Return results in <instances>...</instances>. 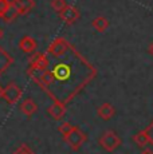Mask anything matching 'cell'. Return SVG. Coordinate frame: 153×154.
<instances>
[{
  "mask_svg": "<svg viewBox=\"0 0 153 154\" xmlns=\"http://www.w3.org/2000/svg\"><path fill=\"white\" fill-rule=\"evenodd\" d=\"M54 82L46 91L52 100L64 105L71 102L90 82L97 76L95 67L81 52L73 48L64 56L59 58L58 63L50 69Z\"/></svg>",
  "mask_w": 153,
  "mask_h": 154,
  "instance_id": "1",
  "label": "cell"
},
{
  "mask_svg": "<svg viewBox=\"0 0 153 154\" xmlns=\"http://www.w3.org/2000/svg\"><path fill=\"white\" fill-rule=\"evenodd\" d=\"M63 140L70 146V149L74 150V152H76V150L81 149L82 145L87 141V135H86V133L81 129V127L73 126L71 131H70L67 135H64Z\"/></svg>",
  "mask_w": 153,
  "mask_h": 154,
  "instance_id": "2",
  "label": "cell"
},
{
  "mask_svg": "<svg viewBox=\"0 0 153 154\" xmlns=\"http://www.w3.org/2000/svg\"><path fill=\"white\" fill-rule=\"evenodd\" d=\"M121 142L122 141H121V138H120V135L117 134L114 130H106V131L102 133L101 137L98 138L99 146L109 153L114 152L117 147H120Z\"/></svg>",
  "mask_w": 153,
  "mask_h": 154,
  "instance_id": "3",
  "label": "cell"
},
{
  "mask_svg": "<svg viewBox=\"0 0 153 154\" xmlns=\"http://www.w3.org/2000/svg\"><path fill=\"white\" fill-rule=\"evenodd\" d=\"M71 48H73V46L64 38L58 36L50 43L48 48H47V55L52 56L55 59H59L62 56L66 55Z\"/></svg>",
  "mask_w": 153,
  "mask_h": 154,
  "instance_id": "4",
  "label": "cell"
},
{
  "mask_svg": "<svg viewBox=\"0 0 153 154\" xmlns=\"http://www.w3.org/2000/svg\"><path fill=\"white\" fill-rule=\"evenodd\" d=\"M50 60L46 52H36L28 56V70L32 71H45L48 69Z\"/></svg>",
  "mask_w": 153,
  "mask_h": 154,
  "instance_id": "5",
  "label": "cell"
},
{
  "mask_svg": "<svg viewBox=\"0 0 153 154\" xmlns=\"http://www.w3.org/2000/svg\"><path fill=\"white\" fill-rule=\"evenodd\" d=\"M23 95V90L15 82H10L5 87H3V99L8 105H16Z\"/></svg>",
  "mask_w": 153,
  "mask_h": 154,
  "instance_id": "6",
  "label": "cell"
},
{
  "mask_svg": "<svg viewBox=\"0 0 153 154\" xmlns=\"http://www.w3.org/2000/svg\"><path fill=\"white\" fill-rule=\"evenodd\" d=\"M59 17H61L62 22L66 23L67 26H71L79 20L81 12H79V10L75 7V5L67 4L66 7H64V10L62 11V12H59Z\"/></svg>",
  "mask_w": 153,
  "mask_h": 154,
  "instance_id": "7",
  "label": "cell"
},
{
  "mask_svg": "<svg viewBox=\"0 0 153 154\" xmlns=\"http://www.w3.org/2000/svg\"><path fill=\"white\" fill-rule=\"evenodd\" d=\"M17 47H19V50H22L24 54H34L38 48V42L32 36H30V35H24V36L19 40Z\"/></svg>",
  "mask_w": 153,
  "mask_h": 154,
  "instance_id": "8",
  "label": "cell"
},
{
  "mask_svg": "<svg viewBox=\"0 0 153 154\" xmlns=\"http://www.w3.org/2000/svg\"><path fill=\"white\" fill-rule=\"evenodd\" d=\"M48 114L55 121H61L66 114V105L62 102H58V100H52V103L48 107Z\"/></svg>",
  "mask_w": 153,
  "mask_h": 154,
  "instance_id": "9",
  "label": "cell"
},
{
  "mask_svg": "<svg viewBox=\"0 0 153 154\" xmlns=\"http://www.w3.org/2000/svg\"><path fill=\"white\" fill-rule=\"evenodd\" d=\"M12 5L19 15H27L35 8V0H14Z\"/></svg>",
  "mask_w": 153,
  "mask_h": 154,
  "instance_id": "10",
  "label": "cell"
},
{
  "mask_svg": "<svg viewBox=\"0 0 153 154\" xmlns=\"http://www.w3.org/2000/svg\"><path fill=\"white\" fill-rule=\"evenodd\" d=\"M97 115H98L101 119L104 121H109L116 115V107H114L111 103L105 102L97 109Z\"/></svg>",
  "mask_w": 153,
  "mask_h": 154,
  "instance_id": "11",
  "label": "cell"
},
{
  "mask_svg": "<svg viewBox=\"0 0 153 154\" xmlns=\"http://www.w3.org/2000/svg\"><path fill=\"white\" fill-rule=\"evenodd\" d=\"M14 63V56L8 51H5L3 47H0V75L4 74Z\"/></svg>",
  "mask_w": 153,
  "mask_h": 154,
  "instance_id": "12",
  "label": "cell"
},
{
  "mask_svg": "<svg viewBox=\"0 0 153 154\" xmlns=\"http://www.w3.org/2000/svg\"><path fill=\"white\" fill-rule=\"evenodd\" d=\"M20 111L26 115V117L31 118L34 114H36L38 111V105L32 98H26L20 103Z\"/></svg>",
  "mask_w": 153,
  "mask_h": 154,
  "instance_id": "13",
  "label": "cell"
},
{
  "mask_svg": "<svg viewBox=\"0 0 153 154\" xmlns=\"http://www.w3.org/2000/svg\"><path fill=\"white\" fill-rule=\"evenodd\" d=\"M109 24H110V23H109V20L105 16H97L92 22L93 28L98 32H105L109 28Z\"/></svg>",
  "mask_w": 153,
  "mask_h": 154,
  "instance_id": "14",
  "label": "cell"
},
{
  "mask_svg": "<svg viewBox=\"0 0 153 154\" xmlns=\"http://www.w3.org/2000/svg\"><path fill=\"white\" fill-rule=\"evenodd\" d=\"M132 140H133V142H136V145H137V146H140V147H145L146 145L149 143L148 135H146L145 130H142V131H138L137 134H134Z\"/></svg>",
  "mask_w": 153,
  "mask_h": 154,
  "instance_id": "15",
  "label": "cell"
},
{
  "mask_svg": "<svg viewBox=\"0 0 153 154\" xmlns=\"http://www.w3.org/2000/svg\"><path fill=\"white\" fill-rule=\"evenodd\" d=\"M17 15H19V14H17L16 8L14 7V5H11V8L7 11V12H5L4 16H3V20H4L5 23H12L14 20L17 17Z\"/></svg>",
  "mask_w": 153,
  "mask_h": 154,
  "instance_id": "16",
  "label": "cell"
},
{
  "mask_svg": "<svg viewBox=\"0 0 153 154\" xmlns=\"http://www.w3.org/2000/svg\"><path fill=\"white\" fill-rule=\"evenodd\" d=\"M50 5H51V8L55 11V12L59 14L64 10V7L67 5V2L66 0H51V2H50Z\"/></svg>",
  "mask_w": 153,
  "mask_h": 154,
  "instance_id": "17",
  "label": "cell"
},
{
  "mask_svg": "<svg viewBox=\"0 0 153 154\" xmlns=\"http://www.w3.org/2000/svg\"><path fill=\"white\" fill-rule=\"evenodd\" d=\"M11 3L8 2V0H0V19H3V16L5 15L8 10L11 8Z\"/></svg>",
  "mask_w": 153,
  "mask_h": 154,
  "instance_id": "18",
  "label": "cell"
},
{
  "mask_svg": "<svg viewBox=\"0 0 153 154\" xmlns=\"http://www.w3.org/2000/svg\"><path fill=\"white\" fill-rule=\"evenodd\" d=\"M71 129H73V125L71 123H69V122H63L62 125L59 126V133L62 134V137H64V135H67L70 131H71Z\"/></svg>",
  "mask_w": 153,
  "mask_h": 154,
  "instance_id": "19",
  "label": "cell"
},
{
  "mask_svg": "<svg viewBox=\"0 0 153 154\" xmlns=\"http://www.w3.org/2000/svg\"><path fill=\"white\" fill-rule=\"evenodd\" d=\"M12 154H35V153L31 150V147H28L26 143H23V145H20Z\"/></svg>",
  "mask_w": 153,
  "mask_h": 154,
  "instance_id": "20",
  "label": "cell"
},
{
  "mask_svg": "<svg viewBox=\"0 0 153 154\" xmlns=\"http://www.w3.org/2000/svg\"><path fill=\"white\" fill-rule=\"evenodd\" d=\"M145 133H146V135H148V140H149V143L153 146V121L151 123H149L148 126H146V129H145Z\"/></svg>",
  "mask_w": 153,
  "mask_h": 154,
  "instance_id": "21",
  "label": "cell"
},
{
  "mask_svg": "<svg viewBox=\"0 0 153 154\" xmlns=\"http://www.w3.org/2000/svg\"><path fill=\"white\" fill-rule=\"evenodd\" d=\"M148 52L151 54L152 56H153V42L151 43V46H149V48H148Z\"/></svg>",
  "mask_w": 153,
  "mask_h": 154,
  "instance_id": "22",
  "label": "cell"
},
{
  "mask_svg": "<svg viewBox=\"0 0 153 154\" xmlns=\"http://www.w3.org/2000/svg\"><path fill=\"white\" fill-rule=\"evenodd\" d=\"M3 38H4V31H3V28L0 27V40H2Z\"/></svg>",
  "mask_w": 153,
  "mask_h": 154,
  "instance_id": "23",
  "label": "cell"
},
{
  "mask_svg": "<svg viewBox=\"0 0 153 154\" xmlns=\"http://www.w3.org/2000/svg\"><path fill=\"white\" fill-rule=\"evenodd\" d=\"M141 154H153V152H151V150H144Z\"/></svg>",
  "mask_w": 153,
  "mask_h": 154,
  "instance_id": "24",
  "label": "cell"
},
{
  "mask_svg": "<svg viewBox=\"0 0 153 154\" xmlns=\"http://www.w3.org/2000/svg\"><path fill=\"white\" fill-rule=\"evenodd\" d=\"M0 99H3V87L0 86Z\"/></svg>",
  "mask_w": 153,
  "mask_h": 154,
  "instance_id": "25",
  "label": "cell"
}]
</instances>
